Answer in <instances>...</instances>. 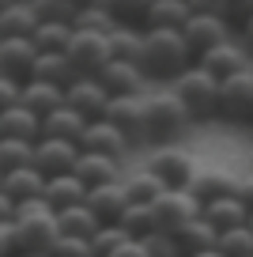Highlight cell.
<instances>
[{
    "mask_svg": "<svg viewBox=\"0 0 253 257\" xmlns=\"http://www.w3.org/2000/svg\"><path fill=\"white\" fill-rule=\"evenodd\" d=\"M193 64H197V57L189 53L182 31H144L140 68L148 80H178Z\"/></svg>",
    "mask_w": 253,
    "mask_h": 257,
    "instance_id": "6da1fadb",
    "label": "cell"
},
{
    "mask_svg": "<svg viewBox=\"0 0 253 257\" xmlns=\"http://www.w3.org/2000/svg\"><path fill=\"white\" fill-rule=\"evenodd\" d=\"M12 227H16V246H19V253H49V246L61 238L57 212L49 208L42 197H38V201H23V204H19Z\"/></svg>",
    "mask_w": 253,
    "mask_h": 257,
    "instance_id": "7a4b0ae2",
    "label": "cell"
},
{
    "mask_svg": "<svg viewBox=\"0 0 253 257\" xmlns=\"http://www.w3.org/2000/svg\"><path fill=\"white\" fill-rule=\"evenodd\" d=\"M182 38H185V46H189V53L200 61V57L212 53L215 46L230 42V23L212 4H193V19L182 27Z\"/></svg>",
    "mask_w": 253,
    "mask_h": 257,
    "instance_id": "3957f363",
    "label": "cell"
},
{
    "mask_svg": "<svg viewBox=\"0 0 253 257\" xmlns=\"http://www.w3.org/2000/svg\"><path fill=\"white\" fill-rule=\"evenodd\" d=\"M170 91L185 102V110H189L193 117H215V110H219V80H215L212 72H204L200 64L185 68Z\"/></svg>",
    "mask_w": 253,
    "mask_h": 257,
    "instance_id": "277c9868",
    "label": "cell"
},
{
    "mask_svg": "<svg viewBox=\"0 0 253 257\" xmlns=\"http://www.w3.org/2000/svg\"><path fill=\"white\" fill-rule=\"evenodd\" d=\"M144 106H148V137L155 140H174L193 121V113L185 110V102L174 91H151L144 95Z\"/></svg>",
    "mask_w": 253,
    "mask_h": 257,
    "instance_id": "5b68a950",
    "label": "cell"
},
{
    "mask_svg": "<svg viewBox=\"0 0 253 257\" xmlns=\"http://www.w3.org/2000/svg\"><path fill=\"white\" fill-rule=\"evenodd\" d=\"M64 57L72 61L76 76H98L110 57V34H95V31H72V42L64 49Z\"/></svg>",
    "mask_w": 253,
    "mask_h": 257,
    "instance_id": "8992f818",
    "label": "cell"
},
{
    "mask_svg": "<svg viewBox=\"0 0 253 257\" xmlns=\"http://www.w3.org/2000/svg\"><path fill=\"white\" fill-rule=\"evenodd\" d=\"M151 212H155V231L178 234L185 223H193V219L204 212V204H200L189 189H166L163 197L151 204Z\"/></svg>",
    "mask_w": 253,
    "mask_h": 257,
    "instance_id": "52a82bcc",
    "label": "cell"
},
{
    "mask_svg": "<svg viewBox=\"0 0 253 257\" xmlns=\"http://www.w3.org/2000/svg\"><path fill=\"white\" fill-rule=\"evenodd\" d=\"M148 170L159 178V182L166 185V189H189L193 178H197V163H193V155L185 152V148H155L148 159Z\"/></svg>",
    "mask_w": 253,
    "mask_h": 257,
    "instance_id": "ba28073f",
    "label": "cell"
},
{
    "mask_svg": "<svg viewBox=\"0 0 253 257\" xmlns=\"http://www.w3.org/2000/svg\"><path fill=\"white\" fill-rule=\"evenodd\" d=\"M215 117L227 125H253V68L219 83V110Z\"/></svg>",
    "mask_w": 253,
    "mask_h": 257,
    "instance_id": "9c48e42d",
    "label": "cell"
},
{
    "mask_svg": "<svg viewBox=\"0 0 253 257\" xmlns=\"http://www.w3.org/2000/svg\"><path fill=\"white\" fill-rule=\"evenodd\" d=\"M64 102L87 121H102L106 117V106H110V95L106 87L98 83V76H76V80L64 87Z\"/></svg>",
    "mask_w": 253,
    "mask_h": 257,
    "instance_id": "30bf717a",
    "label": "cell"
},
{
    "mask_svg": "<svg viewBox=\"0 0 253 257\" xmlns=\"http://www.w3.org/2000/svg\"><path fill=\"white\" fill-rule=\"evenodd\" d=\"M197 64L223 83V80H230V76L249 72V68H253V53L245 49V42H234V38H230V42H223V46H215L212 53H204Z\"/></svg>",
    "mask_w": 253,
    "mask_h": 257,
    "instance_id": "8fae6325",
    "label": "cell"
},
{
    "mask_svg": "<svg viewBox=\"0 0 253 257\" xmlns=\"http://www.w3.org/2000/svg\"><path fill=\"white\" fill-rule=\"evenodd\" d=\"M102 121H110L113 128H121L129 140L148 137V106H144V95H117V98H110Z\"/></svg>",
    "mask_w": 253,
    "mask_h": 257,
    "instance_id": "7c38bea8",
    "label": "cell"
},
{
    "mask_svg": "<svg viewBox=\"0 0 253 257\" xmlns=\"http://www.w3.org/2000/svg\"><path fill=\"white\" fill-rule=\"evenodd\" d=\"M76 163H79V144H72V140H49V137H42L38 144H34V167H38L46 178L72 174Z\"/></svg>",
    "mask_w": 253,
    "mask_h": 257,
    "instance_id": "4fadbf2b",
    "label": "cell"
},
{
    "mask_svg": "<svg viewBox=\"0 0 253 257\" xmlns=\"http://www.w3.org/2000/svg\"><path fill=\"white\" fill-rule=\"evenodd\" d=\"M34 61H38V49H34L31 38H8L0 42V76L4 80L27 83L34 72Z\"/></svg>",
    "mask_w": 253,
    "mask_h": 257,
    "instance_id": "5bb4252c",
    "label": "cell"
},
{
    "mask_svg": "<svg viewBox=\"0 0 253 257\" xmlns=\"http://www.w3.org/2000/svg\"><path fill=\"white\" fill-rule=\"evenodd\" d=\"M129 144H133V140H129L121 128H113L110 121H87L83 137H79V152L110 155V159H121V155L129 152Z\"/></svg>",
    "mask_w": 253,
    "mask_h": 257,
    "instance_id": "9a60e30c",
    "label": "cell"
},
{
    "mask_svg": "<svg viewBox=\"0 0 253 257\" xmlns=\"http://www.w3.org/2000/svg\"><path fill=\"white\" fill-rule=\"evenodd\" d=\"M87 193H91V189L79 182L76 174H61V178H46L42 201H46L53 212H68V208H79V204H87Z\"/></svg>",
    "mask_w": 253,
    "mask_h": 257,
    "instance_id": "2e32d148",
    "label": "cell"
},
{
    "mask_svg": "<svg viewBox=\"0 0 253 257\" xmlns=\"http://www.w3.org/2000/svg\"><path fill=\"white\" fill-rule=\"evenodd\" d=\"M193 19L189 0H151L148 16H144V31H182Z\"/></svg>",
    "mask_w": 253,
    "mask_h": 257,
    "instance_id": "e0dca14e",
    "label": "cell"
},
{
    "mask_svg": "<svg viewBox=\"0 0 253 257\" xmlns=\"http://www.w3.org/2000/svg\"><path fill=\"white\" fill-rule=\"evenodd\" d=\"M72 174L79 178V182L87 185V189H95V185H113L121 182V159H110V155H91V152H79V163Z\"/></svg>",
    "mask_w": 253,
    "mask_h": 257,
    "instance_id": "ac0fdd59",
    "label": "cell"
},
{
    "mask_svg": "<svg viewBox=\"0 0 253 257\" xmlns=\"http://www.w3.org/2000/svg\"><path fill=\"white\" fill-rule=\"evenodd\" d=\"M144 68L140 64H125V61H110L98 72V83L106 87V95L110 98H117V95H140V87H144Z\"/></svg>",
    "mask_w": 253,
    "mask_h": 257,
    "instance_id": "d6986e66",
    "label": "cell"
},
{
    "mask_svg": "<svg viewBox=\"0 0 253 257\" xmlns=\"http://www.w3.org/2000/svg\"><path fill=\"white\" fill-rule=\"evenodd\" d=\"M0 137L12 140H27V144H38L42 140V117L34 110H27L23 102L12 106L8 113H0Z\"/></svg>",
    "mask_w": 253,
    "mask_h": 257,
    "instance_id": "ffe728a7",
    "label": "cell"
},
{
    "mask_svg": "<svg viewBox=\"0 0 253 257\" xmlns=\"http://www.w3.org/2000/svg\"><path fill=\"white\" fill-rule=\"evenodd\" d=\"M87 208L95 212L102 223H117L121 212L129 208V197H125V185L113 182V185H95L87 193Z\"/></svg>",
    "mask_w": 253,
    "mask_h": 257,
    "instance_id": "44dd1931",
    "label": "cell"
},
{
    "mask_svg": "<svg viewBox=\"0 0 253 257\" xmlns=\"http://www.w3.org/2000/svg\"><path fill=\"white\" fill-rule=\"evenodd\" d=\"M38 31V16H34V4H4L0 8V42L8 38H34Z\"/></svg>",
    "mask_w": 253,
    "mask_h": 257,
    "instance_id": "7402d4cb",
    "label": "cell"
},
{
    "mask_svg": "<svg viewBox=\"0 0 253 257\" xmlns=\"http://www.w3.org/2000/svg\"><path fill=\"white\" fill-rule=\"evenodd\" d=\"M200 216H204V219H208V223H212L219 234L249 223V208L238 201L234 193H230V197H219V201H212V204H204V212H200Z\"/></svg>",
    "mask_w": 253,
    "mask_h": 257,
    "instance_id": "603a6c76",
    "label": "cell"
},
{
    "mask_svg": "<svg viewBox=\"0 0 253 257\" xmlns=\"http://www.w3.org/2000/svg\"><path fill=\"white\" fill-rule=\"evenodd\" d=\"M0 189L8 193L16 204H23V201H38L42 189H46V174H42L38 167H19V170H8Z\"/></svg>",
    "mask_w": 253,
    "mask_h": 257,
    "instance_id": "cb8c5ba5",
    "label": "cell"
},
{
    "mask_svg": "<svg viewBox=\"0 0 253 257\" xmlns=\"http://www.w3.org/2000/svg\"><path fill=\"white\" fill-rule=\"evenodd\" d=\"M83 128H87V117H79L68 102L61 110H53L49 117H42V137H49V140H72V144H79Z\"/></svg>",
    "mask_w": 253,
    "mask_h": 257,
    "instance_id": "d4e9b609",
    "label": "cell"
},
{
    "mask_svg": "<svg viewBox=\"0 0 253 257\" xmlns=\"http://www.w3.org/2000/svg\"><path fill=\"white\" fill-rule=\"evenodd\" d=\"M234 185H238V178L230 174V170H197L189 193L200 204H212V201H219V197H230Z\"/></svg>",
    "mask_w": 253,
    "mask_h": 257,
    "instance_id": "484cf974",
    "label": "cell"
},
{
    "mask_svg": "<svg viewBox=\"0 0 253 257\" xmlns=\"http://www.w3.org/2000/svg\"><path fill=\"white\" fill-rule=\"evenodd\" d=\"M19 102H23L27 110H34L38 117H49L53 110L64 106V87H57V83H42V80H27Z\"/></svg>",
    "mask_w": 253,
    "mask_h": 257,
    "instance_id": "4316f807",
    "label": "cell"
},
{
    "mask_svg": "<svg viewBox=\"0 0 253 257\" xmlns=\"http://www.w3.org/2000/svg\"><path fill=\"white\" fill-rule=\"evenodd\" d=\"M121 185H125V197H129V204H155L159 197L166 193V185L159 182V178L151 174L148 167H140V170H129V174L121 178Z\"/></svg>",
    "mask_w": 253,
    "mask_h": 257,
    "instance_id": "83f0119b",
    "label": "cell"
},
{
    "mask_svg": "<svg viewBox=\"0 0 253 257\" xmlns=\"http://www.w3.org/2000/svg\"><path fill=\"white\" fill-rule=\"evenodd\" d=\"M110 57L125 61V64H140V57H144V31L140 27H129V23L113 27L110 31Z\"/></svg>",
    "mask_w": 253,
    "mask_h": 257,
    "instance_id": "f1b7e54d",
    "label": "cell"
},
{
    "mask_svg": "<svg viewBox=\"0 0 253 257\" xmlns=\"http://www.w3.org/2000/svg\"><path fill=\"white\" fill-rule=\"evenodd\" d=\"M178 246H182V257L189 253H200V249H215V242H219V231H215L212 223H208L204 216H197L193 223H185L182 231L174 234Z\"/></svg>",
    "mask_w": 253,
    "mask_h": 257,
    "instance_id": "f546056e",
    "label": "cell"
},
{
    "mask_svg": "<svg viewBox=\"0 0 253 257\" xmlns=\"http://www.w3.org/2000/svg\"><path fill=\"white\" fill-rule=\"evenodd\" d=\"M31 80H42V83H57V87H68L72 80H76V68H72V61L64 53H38V61H34V72Z\"/></svg>",
    "mask_w": 253,
    "mask_h": 257,
    "instance_id": "4dcf8cb0",
    "label": "cell"
},
{
    "mask_svg": "<svg viewBox=\"0 0 253 257\" xmlns=\"http://www.w3.org/2000/svg\"><path fill=\"white\" fill-rule=\"evenodd\" d=\"M57 223H61V234L68 238H95V231L102 227V219L87 208V204H79V208H68V212H57Z\"/></svg>",
    "mask_w": 253,
    "mask_h": 257,
    "instance_id": "1f68e13d",
    "label": "cell"
},
{
    "mask_svg": "<svg viewBox=\"0 0 253 257\" xmlns=\"http://www.w3.org/2000/svg\"><path fill=\"white\" fill-rule=\"evenodd\" d=\"M117 27V12L110 4H79L76 12V31H95V34H110Z\"/></svg>",
    "mask_w": 253,
    "mask_h": 257,
    "instance_id": "d6a6232c",
    "label": "cell"
},
{
    "mask_svg": "<svg viewBox=\"0 0 253 257\" xmlns=\"http://www.w3.org/2000/svg\"><path fill=\"white\" fill-rule=\"evenodd\" d=\"M72 31H76L72 23H38L31 42H34L38 53H64L68 42H72Z\"/></svg>",
    "mask_w": 253,
    "mask_h": 257,
    "instance_id": "836d02e7",
    "label": "cell"
},
{
    "mask_svg": "<svg viewBox=\"0 0 253 257\" xmlns=\"http://www.w3.org/2000/svg\"><path fill=\"white\" fill-rule=\"evenodd\" d=\"M19 167H34V144L0 137V170L8 174V170H19Z\"/></svg>",
    "mask_w": 253,
    "mask_h": 257,
    "instance_id": "e575fe53",
    "label": "cell"
},
{
    "mask_svg": "<svg viewBox=\"0 0 253 257\" xmlns=\"http://www.w3.org/2000/svg\"><path fill=\"white\" fill-rule=\"evenodd\" d=\"M125 242H133V234L121 223H102L95 231V238H91V249H95V257H110V253H117Z\"/></svg>",
    "mask_w": 253,
    "mask_h": 257,
    "instance_id": "d590c367",
    "label": "cell"
},
{
    "mask_svg": "<svg viewBox=\"0 0 253 257\" xmlns=\"http://www.w3.org/2000/svg\"><path fill=\"white\" fill-rule=\"evenodd\" d=\"M117 223L125 227L133 238H148V234L155 231V212H151V204H129Z\"/></svg>",
    "mask_w": 253,
    "mask_h": 257,
    "instance_id": "8d00e7d4",
    "label": "cell"
},
{
    "mask_svg": "<svg viewBox=\"0 0 253 257\" xmlns=\"http://www.w3.org/2000/svg\"><path fill=\"white\" fill-rule=\"evenodd\" d=\"M76 12H79V4H72V0H34L38 23H72L76 27Z\"/></svg>",
    "mask_w": 253,
    "mask_h": 257,
    "instance_id": "74e56055",
    "label": "cell"
},
{
    "mask_svg": "<svg viewBox=\"0 0 253 257\" xmlns=\"http://www.w3.org/2000/svg\"><path fill=\"white\" fill-rule=\"evenodd\" d=\"M215 246H219L227 257H253V231H249V223L234 227V231H223Z\"/></svg>",
    "mask_w": 253,
    "mask_h": 257,
    "instance_id": "f35d334b",
    "label": "cell"
},
{
    "mask_svg": "<svg viewBox=\"0 0 253 257\" xmlns=\"http://www.w3.org/2000/svg\"><path fill=\"white\" fill-rule=\"evenodd\" d=\"M144 249H148V257H182V246H178L174 234L166 231H151L148 238H140Z\"/></svg>",
    "mask_w": 253,
    "mask_h": 257,
    "instance_id": "ab89813d",
    "label": "cell"
},
{
    "mask_svg": "<svg viewBox=\"0 0 253 257\" xmlns=\"http://www.w3.org/2000/svg\"><path fill=\"white\" fill-rule=\"evenodd\" d=\"M49 257H95V249H91L87 238H68V234H61V238L49 246Z\"/></svg>",
    "mask_w": 253,
    "mask_h": 257,
    "instance_id": "60d3db41",
    "label": "cell"
},
{
    "mask_svg": "<svg viewBox=\"0 0 253 257\" xmlns=\"http://www.w3.org/2000/svg\"><path fill=\"white\" fill-rule=\"evenodd\" d=\"M19 98H23V83L0 76V113H8L12 106H19Z\"/></svg>",
    "mask_w": 253,
    "mask_h": 257,
    "instance_id": "b9f144b4",
    "label": "cell"
},
{
    "mask_svg": "<svg viewBox=\"0 0 253 257\" xmlns=\"http://www.w3.org/2000/svg\"><path fill=\"white\" fill-rule=\"evenodd\" d=\"M19 246H16V227L12 223H0V257H16Z\"/></svg>",
    "mask_w": 253,
    "mask_h": 257,
    "instance_id": "7bdbcfd3",
    "label": "cell"
},
{
    "mask_svg": "<svg viewBox=\"0 0 253 257\" xmlns=\"http://www.w3.org/2000/svg\"><path fill=\"white\" fill-rule=\"evenodd\" d=\"M234 197L253 212V174H238V185H234Z\"/></svg>",
    "mask_w": 253,
    "mask_h": 257,
    "instance_id": "ee69618b",
    "label": "cell"
},
{
    "mask_svg": "<svg viewBox=\"0 0 253 257\" xmlns=\"http://www.w3.org/2000/svg\"><path fill=\"white\" fill-rule=\"evenodd\" d=\"M16 208H19V204L0 189V223H12V219H16Z\"/></svg>",
    "mask_w": 253,
    "mask_h": 257,
    "instance_id": "f6af8a7d",
    "label": "cell"
},
{
    "mask_svg": "<svg viewBox=\"0 0 253 257\" xmlns=\"http://www.w3.org/2000/svg\"><path fill=\"white\" fill-rule=\"evenodd\" d=\"M110 257H148V249H144L140 238H133V242H125V246H121L117 253H110Z\"/></svg>",
    "mask_w": 253,
    "mask_h": 257,
    "instance_id": "bcb514c9",
    "label": "cell"
},
{
    "mask_svg": "<svg viewBox=\"0 0 253 257\" xmlns=\"http://www.w3.org/2000/svg\"><path fill=\"white\" fill-rule=\"evenodd\" d=\"M242 38H245V49H253V12H249V19L242 23Z\"/></svg>",
    "mask_w": 253,
    "mask_h": 257,
    "instance_id": "7dc6e473",
    "label": "cell"
},
{
    "mask_svg": "<svg viewBox=\"0 0 253 257\" xmlns=\"http://www.w3.org/2000/svg\"><path fill=\"white\" fill-rule=\"evenodd\" d=\"M189 257H227V253H223V249L215 246V249H200V253H189Z\"/></svg>",
    "mask_w": 253,
    "mask_h": 257,
    "instance_id": "c3c4849f",
    "label": "cell"
},
{
    "mask_svg": "<svg viewBox=\"0 0 253 257\" xmlns=\"http://www.w3.org/2000/svg\"><path fill=\"white\" fill-rule=\"evenodd\" d=\"M16 257H49V253H16Z\"/></svg>",
    "mask_w": 253,
    "mask_h": 257,
    "instance_id": "681fc988",
    "label": "cell"
},
{
    "mask_svg": "<svg viewBox=\"0 0 253 257\" xmlns=\"http://www.w3.org/2000/svg\"><path fill=\"white\" fill-rule=\"evenodd\" d=\"M249 231H253V212H249Z\"/></svg>",
    "mask_w": 253,
    "mask_h": 257,
    "instance_id": "f907efd6",
    "label": "cell"
},
{
    "mask_svg": "<svg viewBox=\"0 0 253 257\" xmlns=\"http://www.w3.org/2000/svg\"><path fill=\"white\" fill-rule=\"evenodd\" d=\"M0 185H4V170H0Z\"/></svg>",
    "mask_w": 253,
    "mask_h": 257,
    "instance_id": "816d5d0a",
    "label": "cell"
}]
</instances>
